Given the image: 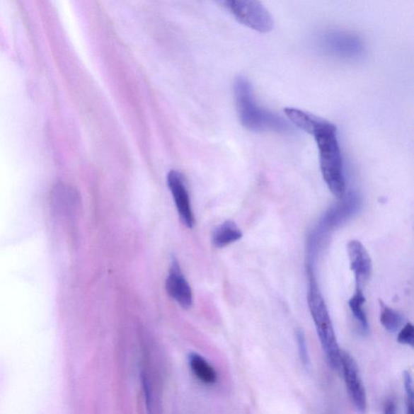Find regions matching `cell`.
I'll use <instances>...</instances> for the list:
<instances>
[{"label":"cell","mask_w":414,"mask_h":414,"mask_svg":"<svg viewBox=\"0 0 414 414\" xmlns=\"http://www.w3.org/2000/svg\"><path fill=\"white\" fill-rule=\"evenodd\" d=\"M337 127L322 118L311 132L318 146L321 170L328 190L338 198L345 195V180L343 174V161L337 137Z\"/></svg>","instance_id":"obj_1"},{"label":"cell","mask_w":414,"mask_h":414,"mask_svg":"<svg viewBox=\"0 0 414 414\" xmlns=\"http://www.w3.org/2000/svg\"><path fill=\"white\" fill-rule=\"evenodd\" d=\"M236 105L243 127L252 132H287L289 125L283 119L263 109L255 101L253 88L248 79L238 76L234 82Z\"/></svg>","instance_id":"obj_2"},{"label":"cell","mask_w":414,"mask_h":414,"mask_svg":"<svg viewBox=\"0 0 414 414\" xmlns=\"http://www.w3.org/2000/svg\"><path fill=\"white\" fill-rule=\"evenodd\" d=\"M308 304L317 334L328 364L333 370H341V350L338 344L330 313L318 286L311 280L308 292Z\"/></svg>","instance_id":"obj_3"},{"label":"cell","mask_w":414,"mask_h":414,"mask_svg":"<svg viewBox=\"0 0 414 414\" xmlns=\"http://www.w3.org/2000/svg\"><path fill=\"white\" fill-rule=\"evenodd\" d=\"M228 11L234 18L251 30L260 33L274 28L273 17L260 0H214Z\"/></svg>","instance_id":"obj_4"},{"label":"cell","mask_w":414,"mask_h":414,"mask_svg":"<svg viewBox=\"0 0 414 414\" xmlns=\"http://www.w3.org/2000/svg\"><path fill=\"white\" fill-rule=\"evenodd\" d=\"M341 370L351 401L359 413L367 410V394L358 365L347 351L341 350Z\"/></svg>","instance_id":"obj_5"},{"label":"cell","mask_w":414,"mask_h":414,"mask_svg":"<svg viewBox=\"0 0 414 414\" xmlns=\"http://www.w3.org/2000/svg\"><path fill=\"white\" fill-rule=\"evenodd\" d=\"M167 181L181 221L187 228L192 229L195 219L184 176L176 170H171L168 174Z\"/></svg>","instance_id":"obj_6"},{"label":"cell","mask_w":414,"mask_h":414,"mask_svg":"<svg viewBox=\"0 0 414 414\" xmlns=\"http://www.w3.org/2000/svg\"><path fill=\"white\" fill-rule=\"evenodd\" d=\"M347 248L350 268L355 277L356 287L362 288L372 275V263L370 255L364 245L357 240L350 241Z\"/></svg>","instance_id":"obj_7"},{"label":"cell","mask_w":414,"mask_h":414,"mask_svg":"<svg viewBox=\"0 0 414 414\" xmlns=\"http://www.w3.org/2000/svg\"><path fill=\"white\" fill-rule=\"evenodd\" d=\"M166 290L170 297L181 307L189 309L192 304V292L185 280L177 260L173 259L166 281Z\"/></svg>","instance_id":"obj_8"},{"label":"cell","mask_w":414,"mask_h":414,"mask_svg":"<svg viewBox=\"0 0 414 414\" xmlns=\"http://www.w3.org/2000/svg\"><path fill=\"white\" fill-rule=\"evenodd\" d=\"M326 39L328 47L333 50L334 54L350 57L358 55L364 50L360 40L349 34L333 33Z\"/></svg>","instance_id":"obj_9"},{"label":"cell","mask_w":414,"mask_h":414,"mask_svg":"<svg viewBox=\"0 0 414 414\" xmlns=\"http://www.w3.org/2000/svg\"><path fill=\"white\" fill-rule=\"evenodd\" d=\"M78 200L76 191L64 184L57 185L51 192L52 205L61 214L70 213L77 206Z\"/></svg>","instance_id":"obj_10"},{"label":"cell","mask_w":414,"mask_h":414,"mask_svg":"<svg viewBox=\"0 0 414 414\" xmlns=\"http://www.w3.org/2000/svg\"><path fill=\"white\" fill-rule=\"evenodd\" d=\"M243 234L238 226L232 221H226L214 231L213 243L215 247L224 248L241 239Z\"/></svg>","instance_id":"obj_11"},{"label":"cell","mask_w":414,"mask_h":414,"mask_svg":"<svg viewBox=\"0 0 414 414\" xmlns=\"http://www.w3.org/2000/svg\"><path fill=\"white\" fill-rule=\"evenodd\" d=\"M189 364L195 376L204 384H212L217 381V373L205 359L192 353L189 357Z\"/></svg>","instance_id":"obj_12"},{"label":"cell","mask_w":414,"mask_h":414,"mask_svg":"<svg viewBox=\"0 0 414 414\" xmlns=\"http://www.w3.org/2000/svg\"><path fill=\"white\" fill-rule=\"evenodd\" d=\"M366 298L362 288L356 287V291L352 298L350 299L349 306L351 313L355 318L358 321L361 331L364 334L369 332V323H368L367 316L364 309Z\"/></svg>","instance_id":"obj_13"},{"label":"cell","mask_w":414,"mask_h":414,"mask_svg":"<svg viewBox=\"0 0 414 414\" xmlns=\"http://www.w3.org/2000/svg\"><path fill=\"white\" fill-rule=\"evenodd\" d=\"M381 322L385 330L391 333L398 332L403 324V316L398 311L388 307L381 302Z\"/></svg>","instance_id":"obj_14"},{"label":"cell","mask_w":414,"mask_h":414,"mask_svg":"<svg viewBox=\"0 0 414 414\" xmlns=\"http://www.w3.org/2000/svg\"><path fill=\"white\" fill-rule=\"evenodd\" d=\"M296 339L298 345L300 360H301L302 364L306 367H309L310 364V358L307 341H306L304 331L300 330V328H297L296 330Z\"/></svg>","instance_id":"obj_15"},{"label":"cell","mask_w":414,"mask_h":414,"mask_svg":"<svg viewBox=\"0 0 414 414\" xmlns=\"http://www.w3.org/2000/svg\"><path fill=\"white\" fill-rule=\"evenodd\" d=\"M404 387L406 395V407L407 412L413 414L414 413L413 408V381L410 372L406 371L403 374Z\"/></svg>","instance_id":"obj_16"},{"label":"cell","mask_w":414,"mask_h":414,"mask_svg":"<svg viewBox=\"0 0 414 414\" xmlns=\"http://www.w3.org/2000/svg\"><path fill=\"white\" fill-rule=\"evenodd\" d=\"M398 342L402 345H410L413 347L414 345V327L411 323H407L401 328L398 337Z\"/></svg>","instance_id":"obj_17"},{"label":"cell","mask_w":414,"mask_h":414,"mask_svg":"<svg viewBox=\"0 0 414 414\" xmlns=\"http://www.w3.org/2000/svg\"><path fill=\"white\" fill-rule=\"evenodd\" d=\"M384 413L386 414H395L396 413V406L392 400H389L384 406Z\"/></svg>","instance_id":"obj_18"}]
</instances>
